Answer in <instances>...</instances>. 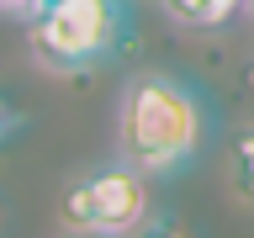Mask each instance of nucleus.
I'll list each match as a JSON object with an SVG mask.
<instances>
[{"mask_svg":"<svg viewBox=\"0 0 254 238\" xmlns=\"http://www.w3.org/2000/svg\"><path fill=\"white\" fill-rule=\"evenodd\" d=\"M206 138H212V106L190 79L143 69L122 85V95H117V159H127L148 180L186 175L201 159Z\"/></svg>","mask_w":254,"mask_h":238,"instance_id":"nucleus-1","label":"nucleus"},{"mask_svg":"<svg viewBox=\"0 0 254 238\" xmlns=\"http://www.w3.org/2000/svg\"><path fill=\"white\" fill-rule=\"evenodd\" d=\"M132 37L127 0H43L27 16V53L48 74H90Z\"/></svg>","mask_w":254,"mask_h":238,"instance_id":"nucleus-2","label":"nucleus"},{"mask_svg":"<svg viewBox=\"0 0 254 238\" xmlns=\"http://www.w3.org/2000/svg\"><path fill=\"white\" fill-rule=\"evenodd\" d=\"M154 217L148 175L127 159L74 170L59 190V233L64 238H132Z\"/></svg>","mask_w":254,"mask_h":238,"instance_id":"nucleus-3","label":"nucleus"},{"mask_svg":"<svg viewBox=\"0 0 254 238\" xmlns=\"http://www.w3.org/2000/svg\"><path fill=\"white\" fill-rule=\"evenodd\" d=\"M222 180L233 190V201L254 206V122L233 127L228 132V148H222Z\"/></svg>","mask_w":254,"mask_h":238,"instance_id":"nucleus-4","label":"nucleus"},{"mask_svg":"<svg viewBox=\"0 0 254 238\" xmlns=\"http://www.w3.org/2000/svg\"><path fill=\"white\" fill-rule=\"evenodd\" d=\"M159 11L170 16L175 27H190V32H212V27H228L244 0H159Z\"/></svg>","mask_w":254,"mask_h":238,"instance_id":"nucleus-5","label":"nucleus"},{"mask_svg":"<svg viewBox=\"0 0 254 238\" xmlns=\"http://www.w3.org/2000/svg\"><path fill=\"white\" fill-rule=\"evenodd\" d=\"M132 238H196V233H190V228H186L180 217H159V212H154V217L143 222V228H138Z\"/></svg>","mask_w":254,"mask_h":238,"instance_id":"nucleus-6","label":"nucleus"},{"mask_svg":"<svg viewBox=\"0 0 254 238\" xmlns=\"http://www.w3.org/2000/svg\"><path fill=\"white\" fill-rule=\"evenodd\" d=\"M16 127H21V117H16V106L0 95V143H11V138H16Z\"/></svg>","mask_w":254,"mask_h":238,"instance_id":"nucleus-7","label":"nucleus"},{"mask_svg":"<svg viewBox=\"0 0 254 238\" xmlns=\"http://www.w3.org/2000/svg\"><path fill=\"white\" fill-rule=\"evenodd\" d=\"M32 5H37V0H0V16H21V21H27Z\"/></svg>","mask_w":254,"mask_h":238,"instance_id":"nucleus-8","label":"nucleus"},{"mask_svg":"<svg viewBox=\"0 0 254 238\" xmlns=\"http://www.w3.org/2000/svg\"><path fill=\"white\" fill-rule=\"evenodd\" d=\"M244 11H254V0H244Z\"/></svg>","mask_w":254,"mask_h":238,"instance_id":"nucleus-9","label":"nucleus"},{"mask_svg":"<svg viewBox=\"0 0 254 238\" xmlns=\"http://www.w3.org/2000/svg\"><path fill=\"white\" fill-rule=\"evenodd\" d=\"M37 5H43V0H37Z\"/></svg>","mask_w":254,"mask_h":238,"instance_id":"nucleus-10","label":"nucleus"}]
</instances>
